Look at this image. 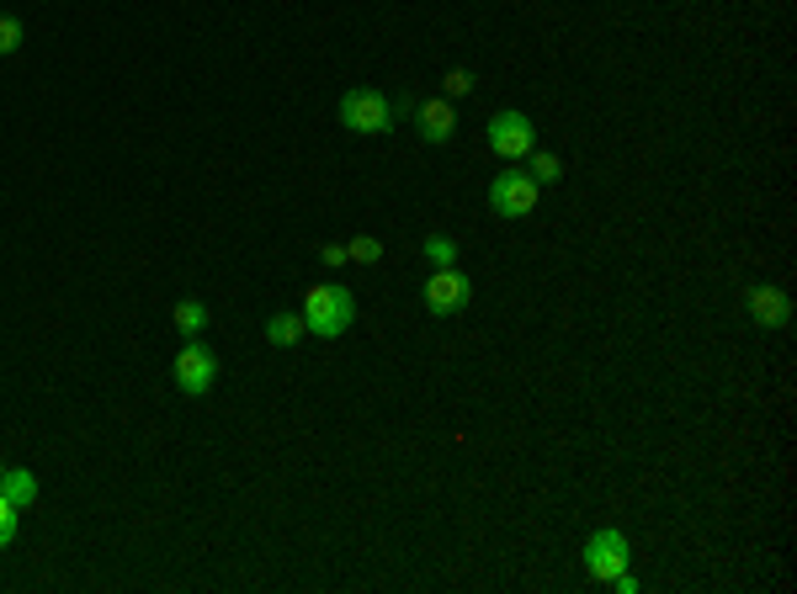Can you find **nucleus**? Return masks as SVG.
Wrapping results in <instances>:
<instances>
[{
	"mask_svg": "<svg viewBox=\"0 0 797 594\" xmlns=\"http://www.w3.org/2000/svg\"><path fill=\"white\" fill-rule=\"evenodd\" d=\"M473 86H479V80H473V69H447V75H441V90H447V101H462V96H473Z\"/></svg>",
	"mask_w": 797,
	"mask_h": 594,
	"instance_id": "nucleus-16",
	"label": "nucleus"
},
{
	"mask_svg": "<svg viewBox=\"0 0 797 594\" xmlns=\"http://www.w3.org/2000/svg\"><path fill=\"white\" fill-rule=\"evenodd\" d=\"M627 563H633V547H627V536L616 531V526H601L585 541V573L596 584H612L616 573H627Z\"/></svg>",
	"mask_w": 797,
	"mask_h": 594,
	"instance_id": "nucleus-3",
	"label": "nucleus"
},
{
	"mask_svg": "<svg viewBox=\"0 0 797 594\" xmlns=\"http://www.w3.org/2000/svg\"><path fill=\"white\" fill-rule=\"evenodd\" d=\"M171 319H176V329H182L186 340H192V334H203V329H208V302H197V297H182V302L171 308Z\"/></svg>",
	"mask_w": 797,
	"mask_h": 594,
	"instance_id": "nucleus-12",
	"label": "nucleus"
},
{
	"mask_svg": "<svg viewBox=\"0 0 797 594\" xmlns=\"http://www.w3.org/2000/svg\"><path fill=\"white\" fill-rule=\"evenodd\" d=\"M537 197H543V186L526 176V170H516V165L490 180V212H500V218H526V212H537Z\"/></svg>",
	"mask_w": 797,
	"mask_h": 594,
	"instance_id": "nucleus-5",
	"label": "nucleus"
},
{
	"mask_svg": "<svg viewBox=\"0 0 797 594\" xmlns=\"http://www.w3.org/2000/svg\"><path fill=\"white\" fill-rule=\"evenodd\" d=\"M22 37H28V32H22V22H17L11 11H0V59H6V54H17V48H22Z\"/></svg>",
	"mask_w": 797,
	"mask_h": 594,
	"instance_id": "nucleus-17",
	"label": "nucleus"
},
{
	"mask_svg": "<svg viewBox=\"0 0 797 594\" xmlns=\"http://www.w3.org/2000/svg\"><path fill=\"white\" fill-rule=\"evenodd\" d=\"M490 148L505 160V165H522L526 154L537 148V128H532V118L526 112H494L490 118Z\"/></svg>",
	"mask_w": 797,
	"mask_h": 594,
	"instance_id": "nucleus-6",
	"label": "nucleus"
},
{
	"mask_svg": "<svg viewBox=\"0 0 797 594\" xmlns=\"http://www.w3.org/2000/svg\"><path fill=\"white\" fill-rule=\"evenodd\" d=\"M171 377H176V387H182L186 398H203V393H208V387L218 383V356H214V345H203V340L192 334L182 351H176V366H171Z\"/></svg>",
	"mask_w": 797,
	"mask_h": 594,
	"instance_id": "nucleus-4",
	"label": "nucleus"
},
{
	"mask_svg": "<svg viewBox=\"0 0 797 594\" xmlns=\"http://www.w3.org/2000/svg\"><path fill=\"white\" fill-rule=\"evenodd\" d=\"M421 255H426V266L430 271H447V266H458V239L452 234H426V250H421Z\"/></svg>",
	"mask_w": 797,
	"mask_h": 594,
	"instance_id": "nucleus-13",
	"label": "nucleus"
},
{
	"mask_svg": "<svg viewBox=\"0 0 797 594\" xmlns=\"http://www.w3.org/2000/svg\"><path fill=\"white\" fill-rule=\"evenodd\" d=\"M0 494L17 509H28V505H37V477H32L28 468H0Z\"/></svg>",
	"mask_w": 797,
	"mask_h": 594,
	"instance_id": "nucleus-10",
	"label": "nucleus"
},
{
	"mask_svg": "<svg viewBox=\"0 0 797 594\" xmlns=\"http://www.w3.org/2000/svg\"><path fill=\"white\" fill-rule=\"evenodd\" d=\"M426 314L430 319H452V314H462L468 308V297H473V282L462 276L458 266H447V271H430L426 276Z\"/></svg>",
	"mask_w": 797,
	"mask_h": 594,
	"instance_id": "nucleus-7",
	"label": "nucleus"
},
{
	"mask_svg": "<svg viewBox=\"0 0 797 594\" xmlns=\"http://www.w3.org/2000/svg\"><path fill=\"white\" fill-rule=\"evenodd\" d=\"M351 324H357V297H351V287L319 282V287H308L304 293V329L308 334L336 340V334H346Z\"/></svg>",
	"mask_w": 797,
	"mask_h": 594,
	"instance_id": "nucleus-1",
	"label": "nucleus"
},
{
	"mask_svg": "<svg viewBox=\"0 0 797 594\" xmlns=\"http://www.w3.org/2000/svg\"><path fill=\"white\" fill-rule=\"evenodd\" d=\"M346 255L357 261V266H378L383 261V239H372V234H357L351 244H346Z\"/></svg>",
	"mask_w": 797,
	"mask_h": 594,
	"instance_id": "nucleus-15",
	"label": "nucleus"
},
{
	"mask_svg": "<svg viewBox=\"0 0 797 594\" xmlns=\"http://www.w3.org/2000/svg\"><path fill=\"white\" fill-rule=\"evenodd\" d=\"M0 468H6V462H0Z\"/></svg>",
	"mask_w": 797,
	"mask_h": 594,
	"instance_id": "nucleus-20",
	"label": "nucleus"
},
{
	"mask_svg": "<svg viewBox=\"0 0 797 594\" xmlns=\"http://www.w3.org/2000/svg\"><path fill=\"white\" fill-rule=\"evenodd\" d=\"M304 334H308V329H304V314H272V319H266V340H272L276 351H293Z\"/></svg>",
	"mask_w": 797,
	"mask_h": 594,
	"instance_id": "nucleus-11",
	"label": "nucleus"
},
{
	"mask_svg": "<svg viewBox=\"0 0 797 594\" xmlns=\"http://www.w3.org/2000/svg\"><path fill=\"white\" fill-rule=\"evenodd\" d=\"M744 308H750V319H755L761 329H787L793 324V297L782 293V287H766V282L744 293Z\"/></svg>",
	"mask_w": 797,
	"mask_h": 594,
	"instance_id": "nucleus-9",
	"label": "nucleus"
},
{
	"mask_svg": "<svg viewBox=\"0 0 797 594\" xmlns=\"http://www.w3.org/2000/svg\"><path fill=\"white\" fill-rule=\"evenodd\" d=\"M526 176L537 180V186H553V180L564 176V160H558V154H543V148H532V154H526Z\"/></svg>",
	"mask_w": 797,
	"mask_h": 594,
	"instance_id": "nucleus-14",
	"label": "nucleus"
},
{
	"mask_svg": "<svg viewBox=\"0 0 797 594\" xmlns=\"http://www.w3.org/2000/svg\"><path fill=\"white\" fill-rule=\"evenodd\" d=\"M319 261H325V266H330V271L351 266V255H346V244H325V250H319Z\"/></svg>",
	"mask_w": 797,
	"mask_h": 594,
	"instance_id": "nucleus-19",
	"label": "nucleus"
},
{
	"mask_svg": "<svg viewBox=\"0 0 797 594\" xmlns=\"http://www.w3.org/2000/svg\"><path fill=\"white\" fill-rule=\"evenodd\" d=\"M17 526H22V509L0 494V547H11V541H17Z\"/></svg>",
	"mask_w": 797,
	"mask_h": 594,
	"instance_id": "nucleus-18",
	"label": "nucleus"
},
{
	"mask_svg": "<svg viewBox=\"0 0 797 594\" xmlns=\"http://www.w3.org/2000/svg\"><path fill=\"white\" fill-rule=\"evenodd\" d=\"M410 118H415V133H421L426 144H452V133H458V107H452L447 96H426V101H415Z\"/></svg>",
	"mask_w": 797,
	"mask_h": 594,
	"instance_id": "nucleus-8",
	"label": "nucleus"
},
{
	"mask_svg": "<svg viewBox=\"0 0 797 594\" xmlns=\"http://www.w3.org/2000/svg\"><path fill=\"white\" fill-rule=\"evenodd\" d=\"M340 128H351V133H362V139L389 133V128H394V101L372 86H351L340 96Z\"/></svg>",
	"mask_w": 797,
	"mask_h": 594,
	"instance_id": "nucleus-2",
	"label": "nucleus"
}]
</instances>
